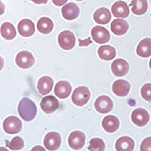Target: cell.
<instances>
[{
  "instance_id": "cell-1",
  "label": "cell",
  "mask_w": 151,
  "mask_h": 151,
  "mask_svg": "<svg viewBox=\"0 0 151 151\" xmlns=\"http://www.w3.org/2000/svg\"><path fill=\"white\" fill-rule=\"evenodd\" d=\"M18 112L25 121H31L36 117L37 107L31 99L24 97L18 104Z\"/></svg>"
},
{
  "instance_id": "cell-2",
  "label": "cell",
  "mask_w": 151,
  "mask_h": 151,
  "mask_svg": "<svg viewBox=\"0 0 151 151\" xmlns=\"http://www.w3.org/2000/svg\"><path fill=\"white\" fill-rule=\"evenodd\" d=\"M90 96H91V93L89 89L85 86H79L76 88L73 92L72 101L76 106H84L89 101Z\"/></svg>"
},
{
  "instance_id": "cell-3",
  "label": "cell",
  "mask_w": 151,
  "mask_h": 151,
  "mask_svg": "<svg viewBox=\"0 0 151 151\" xmlns=\"http://www.w3.org/2000/svg\"><path fill=\"white\" fill-rule=\"evenodd\" d=\"M58 42L63 49L70 50L74 48V46L76 45V37L72 31L64 30L59 34Z\"/></svg>"
},
{
  "instance_id": "cell-4",
  "label": "cell",
  "mask_w": 151,
  "mask_h": 151,
  "mask_svg": "<svg viewBox=\"0 0 151 151\" xmlns=\"http://www.w3.org/2000/svg\"><path fill=\"white\" fill-rule=\"evenodd\" d=\"M3 129L9 134H15L22 129V122L15 116H9L3 123Z\"/></svg>"
},
{
  "instance_id": "cell-5",
  "label": "cell",
  "mask_w": 151,
  "mask_h": 151,
  "mask_svg": "<svg viewBox=\"0 0 151 151\" xmlns=\"http://www.w3.org/2000/svg\"><path fill=\"white\" fill-rule=\"evenodd\" d=\"M34 57L28 51H21L17 54L15 58V63L20 68L27 69L34 64Z\"/></svg>"
},
{
  "instance_id": "cell-6",
  "label": "cell",
  "mask_w": 151,
  "mask_h": 151,
  "mask_svg": "<svg viewBox=\"0 0 151 151\" xmlns=\"http://www.w3.org/2000/svg\"><path fill=\"white\" fill-rule=\"evenodd\" d=\"M91 34H92L93 41L99 45L106 44V42L110 41V38H111L110 33H109V31L106 28L103 27H99V26L93 27Z\"/></svg>"
},
{
  "instance_id": "cell-7",
  "label": "cell",
  "mask_w": 151,
  "mask_h": 151,
  "mask_svg": "<svg viewBox=\"0 0 151 151\" xmlns=\"http://www.w3.org/2000/svg\"><path fill=\"white\" fill-rule=\"evenodd\" d=\"M61 144L60 135L58 132H49L47 133L44 139V145L46 149L48 150H57Z\"/></svg>"
},
{
  "instance_id": "cell-8",
  "label": "cell",
  "mask_w": 151,
  "mask_h": 151,
  "mask_svg": "<svg viewBox=\"0 0 151 151\" xmlns=\"http://www.w3.org/2000/svg\"><path fill=\"white\" fill-rule=\"evenodd\" d=\"M131 120L136 126L144 127L149 121V113L145 109L138 108L133 111L131 114Z\"/></svg>"
},
{
  "instance_id": "cell-9",
  "label": "cell",
  "mask_w": 151,
  "mask_h": 151,
  "mask_svg": "<svg viewBox=\"0 0 151 151\" xmlns=\"http://www.w3.org/2000/svg\"><path fill=\"white\" fill-rule=\"evenodd\" d=\"M94 107L99 113H108L112 110L113 102L109 96H101L96 98V102H94Z\"/></svg>"
},
{
  "instance_id": "cell-10",
  "label": "cell",
  "mask_w": 151,
  "mask_h": 151,
  "mask_svg": "<svg viewBox=\"0 0 151 151\" xmlns=\"http://www.w3.org/2000/svg\"><path fill=\"white\" fill-rule=\"evenodd\" d=\"M85 134L81 131H73L72 133L69 135L68 138V144L71 148L73 149H80L84 146L85 144Z\"/></svg>"
},
{
  "instance_id": "cell-11",
  "label": "cell",
  "mask_w": 151,
  "mask_h": 151,
  "mask_svg": "<svg viewBox=\"0 0 151 151\" xmlns=\"http://www.w3.org/2000/svg\"><path fill=\"white\" fill-rule=\"evenodd\" d=\"M41 108L45 113H53L59 108V101L53 96H46L42 99Z\"/></svg>"
},
{
  "instance_id": "cell-12",
  "label": "cell",
  "mask_w": 151,
  "mask_h": 151,
  "mask_svg": "<svg viewBox=\"0 0 151 151\" xmlns=\"http://www.w3.org/2000/svg\"><path fill=\"white\" fill-rule=\"evenodd\" d=\"M129 70V65L127 63V60L123 59H117L113 60L111 64V71L116 77H123L126 76Z\"/></svg>"
},
{
  "instance_id": "cell-13",
  "label": "cell",
  "mask_w": 151,
  "mask_h": 151,
  "mask_svg": "<svg viewBox=\"0 0 151 151\" xmlns=\"http://www.w3.org/2000/svg\"><path fill=\"white\" fill-rule=\"evenodd\" d=\"M129 90H130V85L126 80L118 79L112 84V92L117 96L124 97L127 96L129 93Z\"/></svg>"
},
{
  "instance_id": "cell-14",
  "label": "cell",
  "mask_w": 151,
  "mask_h": 151,
  "mask_svg": "<svg viewBox=\"0 0 151 151\" xmlns=\"http://www.w3.org/2000/svg\"><path fill=\"white\" fill-rule=\"evenodd\" d=\"M71 91H72V86L68 81H65V80L59 81L54 88V93L56 96L63 99L68 97L71 93Z\"/></svg>"
},
{
  "instance_id": "cell-15",
  "label": "cell",
  "mask_w": 151,
  "mask_h": 151,
  "mask_svg": "<svg viewBox=\"0 0 151 151\" xmlns=\"http://www.w3.org/2000/svg\"><path fill=\"white\" fill-rule=\"evenodd\" d=\"M111 12L117 18H127L129 15V9L124 1H117L112 5Z\"/></svg>"
},
{
  "instance_id": "cell-16",
  "label": "cell",
  "mask_w": 151,
  "mask_h": 151,
  "mask_svg": "<svg viewBox=\"0 0 151 151\" xmlns=\"http://www.w3.org/2000/svg\"><path fill=\"white\" fill-rule=\"evenodd\" d=\"M18 31L23 37H29L35 31L34 24L29 19H23L18 24Z\"/></svg>"
},
{
  "instance_id": "cell-17",
  "label": "cell",
  "mask_w": 151,
  "mask_h": 151,
  "mask_svg": "<svg viewBox=\"0 0 151 151\" xmlns=\"http://www.w3.org/2000/svg\"><path fill=\"white\" fill-rule=\"evenodd\" d=\"M61 13L66 20L72 21L79 15V8L75 3H68L61 9Z\"/></svg>"
},
{
  "instance_id": "cell-18",
  "label": "cell",
  "mask_w": 151,
  "mask_h": 151,
  "mask_svg": "<svg viewBox=\"0 0 151 151\" xmlns=\"http://www.w3.org/2000/svg\"><path fill=\"white\" fill-rule=\"evenodd\" d=\"M120 122L119 119L114 115H108L103 119L102 121V127L109 133H112L115 132L119 129Z\"/></svg>"
},
{
  "instance_id": "cell-19",
  "label": "cell",
  "mask_w": 151,
  "mask_h": 151,
  "mask_svg": "<svg viewBox=\"0 0 151 151\" xmlns=\"http://www.w3.org/2000/svg\"><path fill=\"white\" fill-rule=\"evenodd\" d=\"M111 29L113 34L117 36L124 35L129 30V23L125 21L124 19H115L111 25Z\"/></svg>"
},
{
  "instance_id": "cell-20",
  "label": "cell",
  "mask_w": 151,
  "mask_h": 151,
  "mask_svg": "<svg viewBox=\"0 0 151 151\" xmlns=\"http://www.w3.org/2000/svg\"><path fill=\"white\" fill-rule=\"evenodd\" d=\"M53 79L50 77H42L39 80H38V84H37V88L38 91L41 94H45L49 93L52 91V88H53Z\"/></svg>"
},
{
  "instance_id": "cell-21",
  "label": "cell",
  "mask_w": 151,
  "mask_h": 151,
  "mask_svg": "<svg viewBox=\"0 0 151 151\" xmlns=\"http://www.w3.org/2000/svg\"><path fill=\"white\" fill-rule=\"evenodd\" d=\"M111 19V14L108 9L106 8H100L96 11L93 13V20L101 25H106Z\"/></svg>"
},
{
  "instance_id": "cell-22",
  "label": "cell",
  "mask_w": 151,
  "mask_h": 151,
  "mask_svg": "<svg viewBox=\"0 0 151 151\" xmlns=\"http://www.w3.org/2000/svg\"><path fill=\"white\" fill-rule=\"evenodd\" d=\"M136 53L138 56L143 57V58H148L151 55V39L150 38H145L142 40L138 46H137Z\"/></svg>"
},
{
  "instance_id": "cell-23",
  "label": "cell",
  "mask_w": 151,
  "mask_h": 151,
  "mask_svg": "<svg viewBox=\"0 0 151 151\" xmlns=\"http://www.w3.org/2000/svg\"><path fill=\"white\" fill-rule=\"evenodd\" d=\"M115 148L117 151H132L134 148V141L127 136L121 137L116 141Z\"/></svg>"
},
{
  "instance_id": "cell-24",
  "label": "cell",
  "mask_w": 151,
  "mask_h": 151,
  "mask_svg": "<svg viewBox=\"0 0 151 151\" xmlns=\"http://www.w3.org/2000/svg\"><path fill=\"white\" fill-rule=\"evenodd\" d=\"M97 53L99 58L104 60H111L116 56V51L114 47L111 45H101L98 48Z\"/></svg>"
},
{
  "instance_id": "cell-25",
  "label": "cell",
  "mask_w": 151,
  "mask_h": 151,
  "mask_svg": "<svg viewBox=\"0 0 151 151\" xmlns=\"http://www.w3.org/2000/svg\"><path fill=\"white\" fill-rule=\"evenodd\" d=\"M54 24L48 17H42L37 23V28L42 34H48L53 30Z\"/></svg>"
},
{
  "instance_id": "cell-26",
  "label": "cell",
  "mask_w": 151,
  "mask_h": 151,
  "mask_svg": "<svg viewBox=\"0 0 151 151\" xmlns=\"http://www.w3.org/2000/svg\"><path fill=\"white\" fill-rule=\"evenodd\" d=\"M131 11L136 15H143L147 11L148 4L146 0H132L131 4Z\"/></svg>"
},
{
  "instance_id": "cell-27",
  "label": "cell",
  "mask_w": 151,
  "mask_h": 151,
  "mask_svg": "<svg viewBox=\"0 0 151 151\" xmlns=\"http://www.w3.org/2000/svg\"><path fill=\"white\" fill-rule=\"evenodd\" d=\"M0 33H1L4 39L6 40H12L16 36L15 27H13L12 24L9 22H5L2 24L1 27H0Z\"/></svg>"
},
{
  "instance_id": "cell-28",
  "label": "cell",
  "mask_w": 151,
  "mask_h": 151,
  "mask_svg": "<svg viewBox=\"0 0 151 151\" xmlns=\"http://www.w3.org/2000/svg\"><path fill=\"white\" fill-rule=\"evenodd\" d=\"M106 146L102 139L100 138H93L90 141V145L88 146V149L94 150V151H103L105 150Z\"/></svg>"
},
{
  "instance_id": "cell-29",
  "label": "cell",
  "mask_w": 151,
  "mask_h": 151,
  "mask_svg": "<svg viewBox=\"0 0 151 151\" xmlns=\"http://www.w3.org/2000/svg\"><path fill=\"white\" fill-rule=\"evenodd\" d=\"M6 145L11 150H19L24 147V141L21 137L15 136L11 142H7Z\"/></svg>"
},
{
  "instance_id": "cell-30",
  "label": "cell",
  "mask_w": 151,
  "mask_h": 151,
  "mask_svg": "<svg viewBox=\"0 0 151 151\" xmlns=\"http://www.w3.org/2000/svg\"><path fill=\"white\" fill-rule=\"evenodd\" d=\"M142 96H143L146 101H151V84L146 83L145 84L143 88H142Z\"/></svg>"
},
{
  "instance_id": "cell-31",
  "label": "cell",
  "mask_w": 151,
  "mask_h": 151,
  "mask_svg": "<svg viewBox=\"0 0 151 151\" xmlns=\"http://www.w3.org/2000/svg\"><path fill=\"white\" fill-rule=\"evenodd\" d=\"M150 137H148V138H146L143 143H142V146H141V150L144 151V150H151V144H150Z\"/></svg>"
},
{
  "instance_id": "cell-32",
  "label": "cell",
  "mask_w": 151,
  "mask_h": 151,
  "mask_svg": "<svg viewBox=\"0 0 151 151\" xmlns=\"http://www.w3.org/2000/svg\"><path fill=\"white\" fill-rule=\"evenodd\" d=\"M54 3V5L58 7H60V6H63V5L67 2V0H52Z\"/></svg>"
},
{
  "instance_id": "cell-33",
  "label": "cell",
  "mask_w": 151,
  "mask_h": 151,
  "mask_svg": "<svg viewBox=\"0 0 151 151\" xmlns=\"http://www.w3.org/2000/svg\"><path fill=\"white\" fill-rule=\"evenodd\" d=\"M5 12V5L3 4L2 1H0V15H2Z\"/></svg>"
},
{
  "instance_id": "cell-34",
  "label": "cell",
  "mask_w": 151,
  "mask_h": 151,
  "mask_svg": "<svg viewBox=\"0 0 151 151\" xmlns=\"http://www.w3.org/2000/svg\"><path fill=\"white\" fill-rule=\"evenodd\" d=\"M32 2H34L35 4H45L47 3V0H31Z\"/></svg>"
},
{
  "instance_id": "cell-35",
  "label": "cell",
  "mask_w": 151,
  "mask_h": 151,
  "mask_svg": "<svg viewBox=\"0 0 151 151\" xmlns=\"http://www.w3.org/2000/svg\"><path fill=\"white\" fill-rule=\"evenodd\" d=\"M3 66H4V60L1 58V57H0V71L2 70Z\"/></svg>"
},
{
  "instance_id": "cell-36",
  "label": "cell",
  "mask_w": 151,
  "mask_h": 151,
  "mask_svg": "<svg viewBox=\"0 0 151 151\" xmlns=\"http://www.w3.org/2000/svg\"><path fill=\"white\" fill-rule=\"evenodd\" d=\"M78 1H82V0H78Z\"/></svg>"
}]
</instances>
